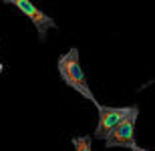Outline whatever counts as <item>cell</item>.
<instances>
[{
    "mask_svg": "<svg viewBox=\"0 0 155 151\" xmlns=\"http://www.w3.org/2000/svg\"><path fill=\"white\" fill-rule=\"evenodd\" d=\"M58 75H61V79H63L71 89H75L77 93H81L85 99H89L91 103L97 105L95 95H93V91L89 89L85 71H83V67H81L79 51H77V48H69L63 57L58 58Z\"/></svg>",
    "mask_w": 155,
    "mask_h": 151,
    "instance_id": "obj_1",
    "label": "cell"
},
{
    "mask_svg": "<svg viewBox=\"0 0 155 151\" xmlns=\"http://www.w3.org/2000/svg\"><path fill=\"white\" fill-rule=\"evenodd\" d=\"M137 117H139V107H135L129 115L123 117L117 123L115 129L105 139L107 147H127V149H131V147L137 145V139H135V123H137Z\"/></svg>",
    "mask_w": 155,
    "mask_h": 151,
    "instance_id": "obj_2",
    "label": "cell"
},
{
    "mask_svg": "<svg viewBox=\"0 0 155 151\" xmlns=\"http://www.w3.org/2000/svg\"><path fill=\"white\" fill-rule=\"evenodd\" d=\"M95 107L99 111V123H97V127H95V133H93L95 139H107L109 133L115 129L117 123L135 109V105H131V107H107V105L97 103Z\"/></svg>",
    "mask_w": 155,
    "mask_h": 151,
    "instance_id": "obj_3",
    "label": "cell"
},
{
    "mask_svg": "<svg viewBox=\"0 0 155 151\" xmlns=\"http://www.w3.org/2000/svg\"><path fill=\"white\" fill-rule=\"evenodd\" d=\"M10 4H14L18 10L22 12V14H26V16H28V20L35 24L36 30H38V36H40V38H45L46 32L57 26V22H54L48 14H45L42 10H38V8H36L30 0H12Z\"/></svg>",
    "mask_w": 155,
    "mask_h": 151,
    "instance_id": "obj_4",
    "label": "cell"
},
{
    "mask_svg": "<svg viewBox=\"0 0 155 151\" xmlns=\"http://www.w3.org/2000/svg\"><path fill=\"white\" fill-rule=\"evenodd\" d=\"M73 147H75V151H93L91 147V135H79V137H73Z\"/></svg>",
    "mask_w": 155,
    "mask_h": 151,
    "instance_id": "obj_5",
    "label": "cell"
},
{
    "mask_svg": "<svg viewBox=\"0 0 155 151\" xmlns=\"http://www.w3.org/2000/svg\"><path fill=\"white\" fill-rule=\"evenodd\" d=\"M131 151H149V149H143V147H139V145H135V147H131Z\"/></svg>",
    "mask_w": 155,
    "mask_h": 151,
    "instance_id": "obj_6",
    "label": "cell"
},
{
    "mask_svg": "<svg viewBox=\"0 0 155 151\" xmlns=\"http://www.w3.org/2000/svg\"><path fill=\"white\" fill-rule=\"evenodd\" d=\"M0 73H2V63H0Z\"/></svg>",
    "mask_w": 155,
    "mask_h": 151,
    "instance_id": "obj_7",
    "label": "cell"
},
{
    "mask_svg": "<svg viewBox=\"0 0 155 151\" xmlns=\"http://www.w3.org/2000/svg\"><path fill=\"white\" fill-rule=\"evenodd\" d=\"M2 2H12V0H2Z\"/></svg>",
    "mask_w": 155,
    "mask_h": 151,
    "instance_id": "obj_8",
    "label": "cell"
}]
</instances>
